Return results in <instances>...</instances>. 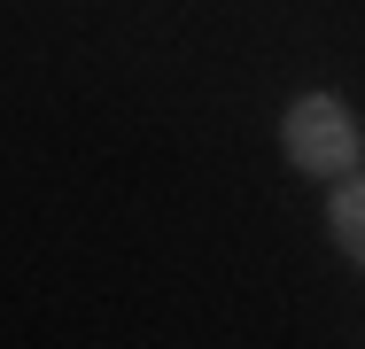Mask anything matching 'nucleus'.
I'll use <instances>...</instances> for the list:
<instances>
[{
	"label": "nucleus",
	"instance_id": "f03ea898",
	"mask_svg": "<svg viewBox=\"0 0 365 349\" xmlns=\"http://www.w3.org/2000/svg\"><path fill=\"white\" fill-rule=\"evenodd\" d=\"M334 233H342V249H350V256L365 264V179L350 187V194H342V202H334Z\"/></svg>",
	"mask_w": 365,
	"mask_h": 349
},
{
	"label": "nucleus",
	"instance_id": "f257e3e1",
	"mask_svg": "<svg viewBox=\"0 0 365 349\" xmlns=\"http://www.w3.org/2000/svg\"><path fill=\"white\" fill-rule=\"evenodd\" d=\"M288 155L303 163V171H342V163L358 155V125H350V109L327 101V93L295 101V109H288Z\"/></svg>",
	"mask_w": 365,
	"mask_h": 349
}]
</instances>
